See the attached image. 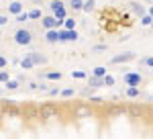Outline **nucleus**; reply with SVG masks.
<instances>
[{
  "label": "nucleus",
  "mask_w": 153,
  "mask_h": 139,
  "mask_svg": "<svg viewBox=\"0 0 153 139\" xmlns=\"http://www.w3.org/2000/svg\"><path fill=\"white\" fill-rule=\"evenodd\" d=\"M12 39H14V43L16 45H31V41H33V35L29 29H16L14 35H12Z\"/></svg>",
  "instance_id": "1"
},
{
  "label": "nucleus",
  "mask_w": 153,
  "mask_h": 139,
  "mask_svg": "<svg viewBox=\"0 0 153 139\" xmlns=\"http://www.w3.org/2000/svg\"><path fill=\"white\" fill-rule=\"evenodd\" d=\"M39 113H41V119H53V117H57L59 115V108L55 106V104H51V102H43L41 106H39Z\"/></svg>",
  "instance_id": "2"
},
{
  "label": "nucleus",
  "mask_w": 153,
  "mask_h": 139,
  "mask_svg": "<svg viewBox=\"0 0 153 139\" xmlns=\"http://www.w3.org/2000/svg\"><path fill=\"white\" fill-rule=\"evenodd\" d=\"M123 82L127 86H139L143 82V76H141V72H129V74L123 76Z\"/></svg>",
  "instance_id": "3"
},
{
  "label": "nucleus",
  "mask_w": 153,
  "mask_h": 139,
  "mask_svg": "<svg viewBox=\"0 0 153 139\" xmlns=\"http://www.w3.org/2000/svg\"><path fill=\"white\" fill-rule=\"evenodd\" d=\"M94 115V111H92V104H78L76 108H74V117H78V119H84V117H92Z\"/></svg>",
  "instance_id": "4"
},
{
  "label": "nucleus",
  "mask_w": 153,
  "mask_h": 139,
  "mask_svg": "<svg viewBox=\"0 0 153 139\" xmlns=\"http://www.w3.org/2000/svg\"><path fill=\"white\" fill-rule=\"evenodd\" d=\"M41 25H43V29H45V31H51V29H59L63 23H59L53 14H49V16H43V19H41Z\"/></svg>",
  "instance_id": "5"
},
{
  "label": "nucleus",
  "mask_w": 153,
  "mask_h": 139,
  "mask_svg": "<svg viewBox=\"0 0 153 139\" xmlns=\"http://www.w3.org/2000/svg\"><path fill=\"white\" fill-rule=\"evenodd\" d=\"M78 37L76 29H59V41H78Z\"/></svg>",
  "instance_id": "6"
},
{
  "label": "nucleus",
  "mask_w": 153,
  "mask_h": 139,
  "mask_svg": "<svg viewBox=\"0 0 153 139\" xmlns=\"http://www.w3.org/2000/svg\"><path fill=\"white\" fill-rule=\"evenodd\" d=\"M135 59V53L133 51H127V53H120V55H114V58L110 59V64H129Z\"/></svg>",
  "instance_id": "7"
},
{
  "label": "nucleus",
  "mask_w": 153,
  "mask_h": 139,
  "mask_svg": "<svg viewBox=\"0 0 153 139\" xmlns=\"http://www.w3.org/2000/svg\"><path fill=\"white\" fill-rule=\"evenodd\" d=\"M23 117L25 119H41V113H39V108L37 106H25L23 108Z\"/></svg>",
  "instance_id": "8"
},
{
  "label": "nucleus",
  "mask_w": 153,
  "mask_h": 139,
  "mask_svg": "<svg viewBox=\"0 0 153 139\" xmlns=\"http://www.w3.org/2000/svg\"><path fill=\"white\" fill-rule=\"evenodd\" d=\"M123 113H129V106H125V104H114V106H110V108H106V115H108V117L123 115Z\"/></svg>",
  "instance_id": "9"
},
{
  "label": "nucleus",
  "mask_w": 153,
  "mask_h": 139,
  "mask_svg": "<svg viewBox=\"0 0 153 139\" xmlns=\"http://www.w3.org/2000/svg\"><path fill=\"white\" fill-rule=\"evenodd\" d=\"M8 12H10V14H14V16H19L21 12H25V8H23V4H21L19 0H12L10 4H8Z\"/></svg>",
  "instance_id": "10"
},
{
  "label": "nucleus",
  "mask_w": 153,
  "mask_h": 139,
  "mask_svg": "<svg viewBox=\"0 0 153 139\" xmlns=\"http://www.w3.org/2000/svg\"><path fill=\"white\" fill-rule=\"evenodd\" d=\"M45 41H47V43H57V41H59V29L45 31Z\"/></svg>",
  "instance_id": "11"
},
{
  "label": "nucleus",
  "mask_w": 153,
  "mask_h": 139,
  "mask_svg": "<svg viewBox=\"0 0 153 139\" xmlns=\"http://www.w3.org/2000/svg\"><path fill=\"white\" fill-rule=\"evenodd\" d=\"M129 6H131V10L135 12V14H139V16H145V14H147V10L143 8L141 2H135V0H133V2H129Z\"/></svg>",
  "instance_id": "12"
},
{
  "label": "nucleus",
  "mask_w": 153,
  "mask_h": 139,
  "mask_svg": "<svg viewBox=\"0 0 153 139\" xmlns=\"http://www.w3.org/2000/svg\"><path fill=\"white\" fill-rule=\"evenodd\" d=\"M29 55H31L33 61H35V66H43V64H47V58H45V55H41L39 51H31Z\"/></svg>",
  "instance_id": "13"
},
{
  "label": "nucleus",
  "mask_w": 153,
  "mask_h": 139,
  "mask_svg": "<svg viewBox=\"0 0 153 139\" xmlns=\"http://www.w3.org/2000/svg\"><path fill=\"white\" fill-rule=\"evenodd\" d=\"M88 84H90L92 88H100V86H104V78H96V76H90V78H88Z\"/></svg>",
  "instance_id": "14"
},
{
  "label": "nucleus",
  "mask_w": 153,
  "mask_h": 139,
  "mask_svg": "<svg viewBox=\"0 0 153 139\" xmlns=\"http://www.w3.org/2000/svg\"><path fill=\"white\" fill-rule=\"evenodd\" d=\"M45 80H53V82H59L61 80V72H45L43 74Z\"/></svg>",
  "instance_id": "15"
},
{
  "label": "nucleus",
  "mask_w": 153,
  "mask_h": 139,
  "mask_svg": "<svg viewBox=\"0 0 153 139\" xmlns=\"http://www.w3.org/2000/svg\"><path fill=\"white\" fill-rule=\"evenodd\" d=\"M33 66H35V61H33V59H31V55L27 53V58L21 59V68H23V70H31Z\"/></svg>",
  "instance_id": "16"
},
{
  "label": "nucleus",
  "mask_w": 153,
  "mask_h": 139,
  "mask_svg": "<svg viewBox=\"0 0 153 139\" xmlns=\"http://www.w3.org/2000/svg\"><path fill=\"white\" fill-rule=\"evenodd\" d=\"M125 94H127V98H137V96L141 94V90H139V86H129Z\"/></svg>",
  "instance_id": "17"
},
{
  "label": "nucleus",
  "mask_w": 153,
  "mask_h": 139,
  "mask_svg": "<svg viewBox=\"0 0 153 139\" xmlns=\"http://www.w3.org/2000/svg\"><path fill=\"white\" fill-rule=\"evenodd\" d=\"M49 8H51V12H55L59 8H65V4H63V0H51L49 2Z\"/></svg>",
  "instance_id": "18"
},
{
  "label": "nucleus",
  "mask_w": 153,
  "mask_h": 139,
  "mask_svg": "<svg viewBox=\"0 0 153 139\" xmlns=\"http://www.w3.org/2000/svg\"><path fill=\"white\" fill-rule=\"evenodd\" d=\"M53 16L57 19L59 23H63V21L68 19V10H65V8H59V10H55V12H53Z\"/></svg>",
  "instance_id": "19"
},
{
  "label": "nucleus",
  "mask_w": 153,
  "mask_h": 139,
  "mask_svg": "<svg viewBox=\"0 0 153 139\" xmlns=\"http://www.w3.org/2000/svg\"><path fill=\"white\" fill-rule=\"evenodd\" d=\"M96 8V0H84V12H92Z\"/></svg>",
  "instance_id": "20"
},
{
  "label": "nucleus",
  "mask_w": 153,
  "mask_h": 139,
  "mask_svg": "<svg viewBox=\"0 0 153 139\" xmlns=\"http://www.w3.org/2000/svg\"><path fill=\"white\" fill-rule=\"evenodd\" d=\"M129 115L133 117V119H139V117L143 115V111L139 108V106H129Z\"/></svg>",
  "instance_id": "21"
},
{
  "label": "nucleus",
  "mask_w": 153,
  "mask_h": 139,
  "mask_svg": "<svg viewBox=\"0 0 153 139\" xmlns=\"http://www.w3.org/2000/svg\"><path fill=\"white\" fill-rule=\"evenodd\" d=\"M92 76H96V78H104V76H106V68H104V66H96Z\"/></svg>",
  "instance_id": "22"
},
{
  "label": "nucleus",
  "mask_w": 153,
  "mask_h": 139,
  "mask_svg": "<svg viewBox=\"0 0 153 139\" xmlns=\"http://www.w3.org/2000/svg\"><path fill=\"white\" fill-rule=\"evenodd\" d=\"M71 10H82L84 8V0H70Z\"/></svg>",
  "instance_id": "23"
},
{
  "label": "nucleus",
  "mask_w": 153,
  "mask_h": 139,
  "mask_svg": "<svg viewBox=\"0 0 153 139\" xmlns=\"http://www.w3.org/2000/svg\"><path fill=\"white\" fill-rule=\"evenodd\" d=\"M71 78H76V80H84V78H86V72H82V70H71Z\"/></svg>",
  "instance_id": "24"
},
{
  "label": "nucleus",
  "mask_w": 153,
  "mask_h": 139,
  "mask_svg": "<svg viewBox=\"0 0 153 139\" xmlns=\"http://www.w3.org/2000/svg\"><path fill=\"white\" fill-rule=\"evenodd\" d=\"M29 19H31V21L43 19V16H41V10H39V8H33V10H29Z\"/></svg>",
  "instance_id": "25"
},
{
  "label": "nucleus",
  "mask_w": 153,
  "mask_h": 139,
  "mask_svg": "<svg viewBox=\"0 0 153 139\" xmlns=\"http://www.w3.org/2000/svg\"><path fill=\"white\" fill-rule=\"evenodd\" d=\"M27 21H31L29 19V12H21L19 16H14V23H27Z\"/></svg>",
  "instance_id": "26"
},
{
  "label": "nucleus",
  "mask_w": 153,
  "mask_h": 139,
  "mask_svg": "<svg viewBox=\"0 0 153 139\" xmlns=\"http://www.w3.org/2000/svg\"><path fill=\"white\" fill-rule=\"evenodd\" d=\"M141 25H143V27H151V25H153V16H151V14L141 16Z\"/></svg>",
  "instance_id": "27"
},
{
  "label": "nucleus",
  "mask_w": 153,
  "mask_h": 139,
  "mask_svg": "<svg viewBox=\"0 0 153 139\" xmlns=\"http://www.w3.org/2000/svg\"><path fill=\"white\" fill-rule=\"evenodd\" d=\"M63 29H76V19H65L63 21Z\"/></svg>",
  "instance_id": "28"
},
{
  "label": "nucleus",
  "mask_w": 153,
  "mask_h": 139,
  "mask_svg": "<svg viewBox=\"0 0 153 139\" xmlns=\"http://www.w3.org/2000/svg\"><path fill=\"white\" fill-rule=\"evenodd\" d=\"M0 82H2V86L10 82V78H8V72H6V70H2V72H0Z\"/></svg>",
  "instance_id": "29"
},
{
  "label": "nucleus",
  "mask_w": 153,
  "mask_h": 139,
  "mask_svg": "<svg viewBox=\"0 0 153 139\" xmlns=\"http://www.w3.org/2000/svg\"><path fill=\"white\" fill-rule=\"evenodd\" d=\"M4 88H6V90H16V88H19V82H16V80H10L8 84H4Z\"/></svg>",
  "instance_id": "30"
},
{
  "label": "nucleus",
  "mask_w": 153,
  "mask_h": 139,
  "mask_svg": "<svg viewBox=\"0 0 153 139\" xmlns=\"http://www.w3.org/2000/svg\"><path fill=\"white\" fill-rule=\"evenodd\" d=\"M104 86H106V88H110V86H114V78L106 74V76H104Z\"/></svg>",
  "instance_id": "31"
},
{
  "label": "nucleus",
  "mask_w": 153,
  "mask_h": 139,
  "mask_svg": "<svg viewBox=\"0 0 153 139\" xmlns=\"http://www.w3.org/2000/svg\"><path fill=\"white\" fill-rule=\"evenodd\" d=\"M74 94H76L74 88H65V90H61V96H63V98H70V96H74Z\"/></svg>",
  "instance_id": "32"
},
{
  "label": "nucleus",
  "mask_w": 153,
  "mask_h": 139,
  "mask_svg": "<svg viewBox=\"0 0 153 139\" xmlns=\"http://www.w3.org/2000/svg\"><path fill=\"white\" fill-rule=\"evenodd\" d=\"M88 102H90V104H102L104 100H102V98H98V96H90V100H88Z\"/></svg>",
  "instance_id": "33"
},
{
  "label": "nucleus",
  "mask_w": 153,
  "mask_h": 139,
  "mask_svg": "<svg viewBox=\"0 0 153 139\" xmlns=\"http://www.w3.org/2000/svg\"><path fill=\"white\" fill-rule=\"evenodd\" d=\"M141 64H143V66H149V68H153V55H149V58H145V59L141 61Z\"/></svg>",
  "instance_id": "34"
},
{
  "label": "nucleus",
  "mask_w": 153,
  "mask_h": 139,
  "mask_svg": "<svg viewBox=\"0 0 153 139\" xmlns=\"http://www.w3.org/2000/svg\"><path fill=\"white\" fill-rule=\"evenodd\" d=\"M92 51H106V43H98V45H94Z\"/></svg>",
  "instance_id": "35"
},
{
  "label": "nucleus",
  "mask_w": 153,
  "mask_h": 139,
  "mask_svg": "<svg viewBox=\"0 0 153 139\" xmlns=\"http://www.w3.org/2000/svg\"><path fill=\"white\" fill-rule=\"evenodd\" d=\"M29 90H41V84L39 82H31L29 84Z\"/></svg>",
  "instance_id": "36"
},
{
  "label": "nucleus",
  "mask_w": 153,
  "mask_h": 139,
  "mask_svg": "<svg viewBox=\"0 0 153 139\" xmlns=\"http://www.w3.org/2000/svg\"><path fill=\"white\" fill-rule=\"evenodd\" d=\"M6 23H8V16H6V14H0V25L6 27Z\"/></svg>",
  "instance_id": "37"
},
{
  "label": "nucleus",
  "mask_w": 153,
  "mask_h": 139,
  "mask_svg": "<svg viewBox=\"0 0 153 139\" xmlns=\"http://www.w3.org/2000/svg\"><path fill=\"white\" fill-rule=\"evenodd\" d=\"M47 94H49V96H57V94H61V90H59V88H51Z\"/></svg>",
  "instance_id": "38"
},
{
  "label": "nucleus",
  "mask_w": 153,
  "mask_h": 139,
  "mask_svg": "<svg viewBox=\"0 0 153 139\" xmlns=\"http://www.w3.org/2000/svg\"><path fill=\"white\" fill-rule=\"evenodd\" d=\"M92 92H94V88H92V86H90V88H84V90H82L84 96H88V94H92Z\"/></svg>",
  "instance_id": "39"
},
{
  "label": "nucleus",
  "mask_w": 153,
  "mask_h": 139,
  "mask_svg": "<svg viewBox=\"0 0 153 139\" xmlns=\"http://www.w3.org/2000/svg\"><path fill=\"white\" fill-rule=\"evenodd\" d=\"M0 68H2V70L6 68V58H4V55H2V58H0Z\"/></svg>",
  "instance_id": "40"
},
{
  "label": "nucleus",
  "mask_w": 153,
  "mask_h": 139,
  "mask_svg": "<svg viewBox=\"0 0 153 139\" xmlns=\"http://www.w3.org/2000/svg\"><path fill=\"white\" fill-rule=\"evenodd\" d=\"M147 14H151V16H153V4H151V8L147 10Z\"/></svg>",
  "instance_id": "41"
},
{
  "label": "nucleus",
  "mask_w": 153,
  "mask_h": 139,
  "mask_svg": "<svg viewBox=\"0 0 153 139\" xmlns=\"http://www.w3.org/2000/svg\"><path fill=\"white\" fill-rule=\"evenodd\" d=\"M33 2H41V0H33Z\"/></svg>",
  "instance_id": "42"
},
{
  "label": "nucleus",
  "mask_w": 153,
  "mask_h": 139,
  "mask_svg": "<svg viewBox=\"0 0 153 139\" xmlns=\"http://www.w3.org/2000/svg\"><path fill=\"white\" fill-rule=\"evenodd\" d=\"M149 72H151V74H153V68H151V70H149Z\"/></svg>",
  "instance_id": "43"
},
{
  "label": "nucleus",
  "mask_w": 153,
  "mask_h": 139,
  "mask_svg": "<svg viewBox=\"0 0 153 139\" xmlns=\"http://www.w3.org/2000/svg\"><path fill=\"white\" fill-rule=\"evenodd\" d=\"M151 117H153V108H151Z\"/></svg>",
  "instance_id": "44"
},
{
  "label": "nucleus",
  "mask_w": 153,
  "mask_h": 139,
  "mask_svg": "<svg viewBox=\"0 0 153 139\" xmlns=\"http://www.w3.org/2000/svg\"><path fill=\"white\" fill-rule=\"evenodd\" d=\"M151 29H153V25H151Z\"/></svg>",
  "instance_id": "45"
}]
</instances>
